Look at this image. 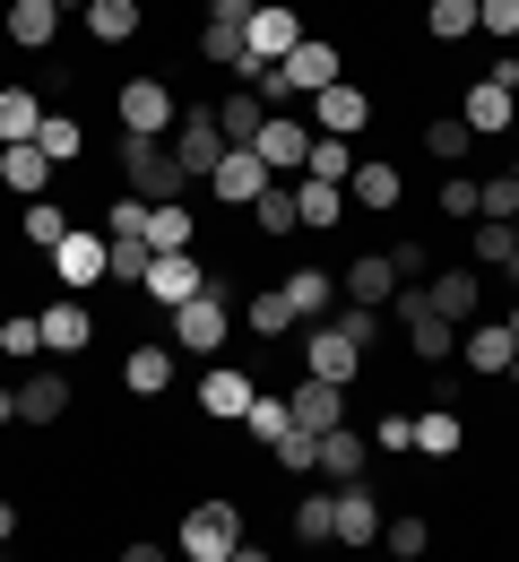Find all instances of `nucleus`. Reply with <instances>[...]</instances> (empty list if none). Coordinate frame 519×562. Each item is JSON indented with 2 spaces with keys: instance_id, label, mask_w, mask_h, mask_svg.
I'll list each match as a JSON object with an SVG mask.
<instances>
[{
  "instance_id": "nucleus-10",
  "label": "nucleus",
  "mask_w": 519,
  "mask_h": 562,
  "mask_svg": "<svg viewBox=\"0 0 519 562\" xmlns=\"http://www.w3.org/2000/svg\"><path fill=\"white\" fill-rule=\"evenodd\" d=\"M356 363H364V347H347L329 321H312V329H303V372H320V381H338V390H347V381H356Z\"/></svg>"
},
{
  "instance_id": "nucleus-27",
  "label": "nucleus",
  "mask_w": 519,
  "mask_h": 562,
  "mask_svg": "<svg viewBox=\"0 0 519 562\" xmlns=\"http://www.w3.org/2000/svg\"><path fill=\"white\" fill-rule=\"evenodd\" d=\"M286 303H295V321H329L338 278H329V269H286Z\"/></svg>"
},
{
  "instance_id": "nucleus-6",
  "label": "nucleus",
  "mask_w": 519,
  "mask_h": 562,
  "mask_svg": "<svg viewBox=\"0 0 519 562\" xmlns=\"http://www.w3.org/2000/svg\"><path fill=\"white\" fill-rule=\"evenodd\" d=\"M242 44H251V61H286L303 44V18L286 9V0H260L251 18H242Z\"/></svg>"
},
{
  "instance_id": "nucleus-54",
  "label": "nucleus",
  "mask_w": 519,
  "mask_h": 562,
  "mask_svg": "<svg viewBox=\"0 0 519 562\" xmlns=\"http://www.w3.org/2000/svg\"><path fill=\"white\" fill-rule=\"evenodd\" d=\"M390 269H398V278H433V251H425V243H398Z\"/></svg>"
},
{
  "instance_id": "nucleus-63",
  "label": "nucleus",
  "mask_w": 519,
  "mask_h": 562,
  "mask_svg": "<svg viewBox=\"0 0 519 562\" xmlns=\"http://www.w3.org/2000/svg\"><path fill=\"white\" fill-rule=\"evenodd\" d=\"M511 182H519V165H511Z\"/></svg>"
},
{
  "instance_id": "nucleus-15",
  "label": "nucleus",
  "mask_w": 519,
  "mask_h": 562,
  "mask_svg": "<svg viewBox=\"0 0 519 562\" xmlns=\"http://www.w3.org/2000/svg\"><path fill=\"white\" fill-rule=\"evenodd\" d=\"M200 285H208V269H200L191 251H156V260H148V294L165 303V312H173V303H191Z\"/></svg>"
},
{
  "instance_id": "nucleus-12",
  "label": "nucleus",
  "mask_w": 519,
  "mask_h": 562,
  "mask_svg": "<svg viewBox=\"0 0 519 562\" xmlns=\"http://www.w3.org/2000/svg\"><path fill=\"white\" fill-rule=\"evenodd\" d=\"M312 113H320V131H338V139H356V131L372 122V95L356 87V78H329V87L312 95Z\"/></svg>"
},
{
  "instance_id": "nucleus-26",
  "label": "nucleus",
  "mask_w": 519,
  "mask_h": 562,
  "mask_svg": "<svg viewBox=\"0 0 519 562\" xmlns=\"http://www.w3.org/2000/svg\"><path fill=\"white\" fill-rule=\"evenodd\" d=\"M53 35H61V0H9V44L44 53Z\"/></svg>"
},
{
  "instance_id": "nucleus-40",
  "label": "nucleus",
  "mask_w": 519,
  "mask_h": 562,
  "mask_svg": "<svg viewBox=\"0 0 519 562\" xmlns=\"http://www.w3.org/2000/svg\"><path fill=\"white\" fill-rule=\"evenodd\" d=\"M251 216H260V234H295V225H303V216H295V191H286L278 173H269V191L251 200Z\"/></svg>"
},
{
  "instance_id": "nucleus-36",
  "label": "nucleus",
  "mask_w": 519,
  "mask_h": 562,
  "mask_svg": "<svg viewBox=\"0 0 519 562\" xmlns=\"http://www.w3.org/2000/svg\"><path fill=\"white\" fill-rule=\"evenodd\" d=\"M148 251H191V209L182 200H156L148 209Z\"/></svg>"
},
{
  "instance_id": "nucleus-52",
  "label": "nucleus",
  "mask_w": 519,
  "mask_h": 562,
  "mask_svg": "<svg viewBox=\"0 0 519 562\" xmlns=\"http://www.w3.org/2000/svg\"><path fill=\"white\" fill-rule=\"evenodd\" d=\"M476 26L511 44V35H519V0H476Z\"/></svg>"
},
{
  "instance_id": "nucleus-20",
  "label": "nucleus",
  "mask_w": 519,
  "mask_h": 562,
  "mask_svg": "<svg viewBox=\"0 0 519 562\" xmlns=\"http://www.w3.org/2000/svg\"><path fill=\"white\" fill-rule=\"evenodd\" d=\"M44 173H53V156H44L35 139H0V182H9L18 200H35V191H44Z\"/></svg>"
},
{
  "instance_id": "nucleus-8",
  "label": "nucleus",
  "mask_w": 519,
  "mask_h": 562,
  "mask_svg": "<svg viewBox=\"0 0 519 562\" xmlns=\"http://www.w3.org/2000/svg\"><path fill=\"white\" fill-rule=\"evenodd\" d=\"M208 191H217L225 209H251V200L269 191V165H260V147H225L217 173H208Z\"/></svg>"
},
{
  "instance_id": "nucleus-58",
  "label": "nucleus",
  "mask_w": 519,
  "mask_h": 562,
  "mask_svg": "<svg viewBox=\"0 0 519 562\" xmlns=\"http://www.w3.org/2000/svg\"><path fill=\"white\" fill-rule=\"evenodd\" d=\"M503 381H511V390H519V355H511V363H503Z\"/></svg>"
},
{
  "instance_id": "nucleus-25",
  "label": "nucleus",
  "mask_w": 519,
  "mask_h": 562,
  "mask_svg": "<svg viewBox=\"0 0 519 562\" xmlns=\"http://www.w3.org/2000/svg\"><path fill=\"white\" fill-rule=\"evenodd\" d=\"M242 407H251V372L217 363V372L200 381V416H225V424H242Z\"/></svg>"
},
{
  "instance_id": "nucleus-31",
  "label": "nucleus",
  "mask_w": 519,
  "mask_h": 562,
  "mask_svg": "<svg viewBox=\"0 0 519 562\" xmlns=\"http://www.w3.org/2000/svg\"><path fill=\"white\" fill-rule=\"evenodd\" d=\"M122 381H131L139 398H165V390H173V355H165V347H131V363H122Z\"/></svg>"
},
{
  "instance_id": "nucleus-22",
  "label": "nucleus",
  "mask_w": 519,
  "mask_h": 562,
  "mask_svg": "<svg viewBox=\"0 0 519 562\" xmlns=\"http://www.w3.org/2000/svg\"><path fill=\"white\" fill-rule=\"evenodd\" d=\"M338 294H347V303H390V294H398V269H390V251H364V260H347Z\"/></svg>"
},
{
  "instance_id": "nucleus-51",
  "label": "nucleus",
  "mask_w": 519,
  "mask_h": 562,
  "mask_svg": "<svg viewBox=\"0 0 519 562\" xmlns=\"http://www.w3.org/2000/svg\"><path fill=\"white\" fill-rule=\"evenodd\" d=\"M372 450H390V459L416 450V416H381V424H372Z\"/></svg>"
},
{
  "instance_id": "nucleus-43",
  "label": "nucleus",
  "mask_w": 519,
  "mask_h": 562,
  "mask_svg": "<svg viewBox=\"0 0 519 562\" xmlns=\"http://www.w3.org/2000/svg\"><path fill=\"white\" fill-rule=\"evenodd\" d=\"M381 546H390V554L407 562V554H425V546H433V528H425V519L407 510V519H381Z\"/></svg>"
},
{
  "instance_id": "nucleus-2",
  "label": "nucleus",
  "mask_w": 519,
  "mask_h": 562,
  "mask_svg": "<svg viewBox=\"0 0 519 562\" xmlns=\"http://www.w3.org/2000/svg\"><path fill=\"white\" fill-rule=\"evenodd\" d=\"M225 329H234V294H225V278H208L191 303H173V347L217 355V347H225Z\"/></svg>"
},
{
  "instance_id": "nucleus-39",
  "label": "nucleus",
  "mask_w": 519,
  "mask_h": 562,
  "mask_svg": "<svg viewBox=\"0 0 519 562\" xmlns=\"http://www.w3.org/2000/svg\"><path fill=\"white\" fill-rule=\"evenodd\" d=\"M35 147H44L53 165H78V156H87V131H78L70 113H44V131H35Z\"/></svg>"
},
{
  "instance_id": "nucleus-16",
  "label": "nucleus",
  "mask_w": 519,
  "mask_h": 562,
  "mask_svg": "<svg viewBox=\"0 0 519 562\" xmlns=\"http://www.w3.org/2000/svg\"><path fill=\"white\" fill-rule=\"evenodd\" d=\"M35 321H44V355H78L87 338H95V321H87V303H78V294H61V303H44Z\"/></svg>"
},
{
  "instance_id": "nucleus-61",
  "label": "nucleus",
  "mask_w": 519,
  "mask_h": 562,
  "mask_svg": "<svg viewBox=\"0 0 519 562\" xmlns=\"http://www.w3.org/2000/svg\"><path fill=\"white\" fill-rule=\"evenodd\" d=\"M511 104H519V78H511Z\"/></svg>"
},
{
  "instance_id": "nucleus-30",
  "label": "nucleus",
  "mask_w": 519,
  "mask_h": 562,
  "mask_svg": "<svg viewBox=\"0 0 519 562\" xmlns=\"http://www.w3.org/2000/svg\"><path fill=\"white\" fill-rule=\"evenodd\" d=\"M87 35L95 44H131L139 35V0H87Z\"/></svg>"
},
{
  "instance_id": "nucleus-53",
  "label": "nucleus",
  "mask_w": 519,
  "mask_h": 562,
  "mask_svg": "<svg viewBox=\"0 0 519 562\" xmlns=\"http://www.w3.org/2000/svg\"><path fill=\"white\" fill-rule=\"evenodd\" d=\"M442 216L476 225V182H467V173H450V182H442Z\"/></svg>"
},
{
  "instance_id": "nucleus-55",
  "label": "nucleus",
  "mask_w": 519,
  "mask_h": 562,
  "mask_svg": "<svg viewBox=\"0 0 519 562\" xmlns=\"http://www.w3.org/2000/svg\"><path fill=\"white\" fill-rule=\"evenodd\" d=\"M251 9H260V0H208V18H225V26H242Z\"/></svg>"
},
{
  "instance_id": "nucleus-17",
  "label": "nucleus",
  "mask_w": 519,
  "mask_h": 562,
  "mask_svg": "<svg viewBox=\"0 0 519 562\" xmlns=\"http://www.w3.org/2000/svg\"><path fill=\"white\" fill-rule=\"evenodd\" d=\"M251 147H260V165H269V173H295L303 156H312V131H303V122H286V113H269Z\"/></svg>"
},
{
  "instance_id": "nucleus-7",
  "label": "nucleus",
  "mask_w": 519,
  "mask_h": 562,
  "mask_svg": "<svg viewBox=\"0 0 519 562\" xmlns=\"http://www.w3.org/2000/svg\"><path fill=\"white\" fill-rule=\"evenodd\" d=\"M53 269H61V285H70V294H87V285H104V269H113V243L70 225V234L53 243Z\"/></svg>"
},
{
  "instance_id": "nucleus-47",
  "label": "nucleus",
  "mask_w": 519,
  "mask_h": 562,
  "mask_svg": "<svg viewBox=\"0 0 519 562\" xmlns=\"http://www.w3.org/2000/svg\"><path fill=\"white\" fill-rule=\"evenodd\" d=\"M61 234H70V209H53V200H35V209H26V243H44V251H53Z\"/></svg>"
},
{
  "instance_id": "nucleus-5",
  "label": "nucleus",
  "mask_w": 519,
  "mask_h": 562,
  "mask_svg": "<svg viewBox=\"0 0 519 562\" xmlns=\"http://www.w3.org/2000/svg\"><path fill=\"white\" fill-rule=\"evenodd\" d=\"M398 321H407V347L425 355V363H450V355H459V321H442V312L425 303V285H398Z\"/></svg>"
},
{
  "instance_id": "nucleus-1",
  "label": "nucleus",
  "mask_w": 519,
  "mask_h": 562,
  "mask_svg": "<svg viewBox=\"0 0 519 562\" xmlns=\"http://www.w3.org/2000/svg\"><path fill=\"white\" fill-rule=\"evenodd\" d=\"M122 173H131V191L139 200H182L191 191V173H182V156H173V139H122Z\"/></svg>"
},
{
  "instance_id": "nucleus-60",
  "label": "nucleus",
  "mask_w": 519,
  "mask_h": 562,
  "mask_svg": "<svg viewBox=\"0 0 519 562\" xmlns=\"http://www.w3.org/2000/svg\"><path fill=\"white\" fill-rule=\"evenodd\" d=\"M61 9H87V0H61Z\"/></svg>"
},
{
  "instance_id": "nucleus-9",
  "label": "nucleus",
  "mask_w": 519,
  "mask_h": 562,
  "mask_svg": "<svg viewBox=\"0 0 519 562\" xmlns=\"http://www.w3.org/2000/svg\"><path fill=\"white\" fill-rule=\"evenodd\" d=\"M122 131H139V139H165V131H173V87H165V78H131V87H122Z\"/></svg>"
},
{
  "instance_id": "nucleus-32",
  "label": "nucleus",
  "mask_w": 519,
  "mask_h": 562,
  "mask_svg": "<svg viewBox=\"0 0 519 562\" xmlns=\"http://www.w3.org/2000/svg\"><path fill=\"white\" fill-rule=\"evenodd\" d=\"M295 537L303 546H338V493H303L295 502Z\"/></svg>"
},
{
  "instance_id": "nucleus-56",
  "label": "nucleus",
  "mask_w": 519,
  "mask_h": 562,
  "mask_svg": "<svg viewBox=\"0 0 519 562\" xmlns=\"http://www.w3.org/2000/svg\"><path fill=\"white\" fill-rule=\"evenodd\" d=\"M9 537H18V502H0V546H9Z\"/></svg>"
},
{
  "instance_id": "nucleus-46",
  "label": "nucleus",
  "mask_w": 519,
  "mask_h": 562,
  "mask_svg": "<svg viewBox=\"0 0 519 562\" xmlns=\"http://www.w3.org/2000/svg\"><path fill=\"white\" fill-rule=\"evenodd\" d=\"M425 26H433L442 44H459V35L476 26V0H433V9H425Z\"/></svg>"
},
{
  "instance_id": "nucleus-19",
  "label": "nucleus",
  "mask_w": 519,
  "mask_h": 562,
  "mask_svg": "<svg viewBox=\"0 0 519 562\" xmlns=\"http://www.w3.org/2000/svg\"><path fill=\"white\" fill-rule=\"evenodd\" d=\"M364 459H372V432H356V424H329L320 432V476H364Z\"/></svg>"
},
{
  "instance_id": "nucleus-59",
  "label": "nucleus",
  "mask_w": 519,
  "mask_h": 562,
  "mask_svg": "<svg viewBox=\"0 0 519 562\" xmlns=\"http://www.w3.org/2000/svg\"><path fill=\"white\" fill-rule=\"evenodd\" d=\"M511 338H519V303H511Z\"/></svg>"
},
{
  "instance_id": "nucleus-23",
  "label": "nucleus",
  "mask_w": 519,
  "mask_h": 562,
  "mask_svg": "<svg viewBox=\"0 0 519 562\" xmlns=\"http://www.w3.org/2000/svg\"><path fill=\"white\" fill-rule=\"evenodd\" d=\"M347 191H356V209H398V165L390 156H356V173H347Z\"/></svg>"
},
{
  "instance_id": "nucleus-3",
  "label": "nucleus",
  "mask_w": 519,
  "mask_h": 562,
  "mask_svg": "<svg viewBox=\"0 0 519 562\" xmlns=\"http://www.w3.org/2000/svg\"><path fill=\"white\" fill-rule=\"evenodd\" d=\"M182 554L191 562H242V510L234 502H191L182 510Z\"/></svg>"
},
{
  "instance_id": "nucleus-44",
  "label": "nucleus",
  "mask_w": 519,
  "mask_h": 562,
  "mask_svg": "<svg viewBox=\"0 0 519 562\" xmlns=\"http://www.w3.org/2000/svg\"><path fill=\"white\" fill-rule=\"evenodd\" d=\"M425 147H433V156H442V165H459V156H467V147H476V131H467V122H459V113H442V122H433V131H425Z\"/></svg>"
},
{
  "instance_id": "nucleus-50",
  "label": "nucleus",
  "mask_w": 519,
  "mask_h": 562,
  "mask_svg": "<svg viewBox=\"0 0 519 562\" xmlns=\"http://www.w3.org/2000/svg\"><path fill=\"white\" fill-rule=\"evenodd\" d=\"M476 216H519V182H511V173L476 182Z\"/></svg>"
},
{
  "instance_id": "nucleus-42",
  "label": "nucleus",
  "mask_w": 519,
  "mask_h": 562,
  "mask_svg": "<svg viewBox=\"0 0 519 562\" xmlns=\"http://www.w3.org/2000/svg\"><path fill=\"white\" fill-rule=\"evenodd\" d=\"M200 53H208V61H225V70H242V61H251L242 26H225V18H208V26H200Z\"/></svg>"
},
{
  "instance_id": "nucleus-45",
  "label": "nucleus",
  "mask_w": 519,
  "mask_h": 562,
  "mask_svg": "<svg viewBox=\"0 0 519 562\" xmlns=\"http://www.w3.org/2000/svg\"><path fill=\"white\" fill-rule=\"evenodd\" d=\"M329 329H338L347 347H372V338H381V303H347V312H338Z\"/></svg>"
},
{
  "instance_id": "nucleus-62",
  "label": "nucleus",
  "mask_w": 519,
  "mask_h": 562,
  "mask_svg": "<svg viewBox=\"0 0 519 562\" xmlns=\"http://www.w3.org/2000/svg\"><path fill=\"white\" fill-rule=\"evenodd\" d=\"M511 234H519V216H511Z\"/></svg>"
},
{
  "instance_id": "nucleus-18",
  "label": "nucleus",
  "mask_w": 519,
  "mask_h": 562,
  "mask_svg": "<svg viewBox=\"0 0 519 562\" xmlns=\"http://www.w3.org/2000/svg\"><path fill=\"white\" fill-rule=\"evenodd\" d=\"M278 70H286V87H303V95H320V87L338 78V44H320V35H303V44L286 53V61H278Z\"/></svg>"
},
{
  "instance_id": "nucleus-28",
  "label": "nucleus",
  "mask_w": 519,
  "mask_h": 562,
  "mask_svg": "<svg viewBox=\"0 0 519 562\" xmlns=\"http://www.w3.org/2000/svg\"><path fill=\"white\" fill-rule=\"evenodd\" d=\"M476 285H485V278H467V269H442V278L425 285V303H433L442 321H459V329H467V321H476Z\"/></svg>"
},
{
  "instance_id": "nucleus-37",
  "label": "nucleus",
  "mask_w": 519,
  "mask_h": 562,
  "mask_svg": "<svg viewBox=\"0 0 519 562\" xmlns=\"http://www.w3.org/2000/svg\"><path fill=\"white\" fill-rule=\"evenodd\" d=\"M459 441H467V424L450 416V407H433V416H416V450H425V459H459Z\"/></svg>"
},
{
  "instance_id": "nucleus-33",
  "label": "nucleus",
  "mask_w": 519,
  "mask_h": 562,
  "mask_svg": "<svg viewBox=\"0 0 519 562\" xmlns=\"http://www.w3.org/2000/svg\"><path fill=\"white\" fill-rule=\"evenodd\" d=\"M303 173H320V182H347V173H356V139H338V131H312Z\"/></svg>"
},
{
  "instance_id": "nucleus-21",
  "label": "nucleus",
  "mask_w": 519,
  "mask_h": 562,
  "mask_svg": "<svg viewBox=\"0 0 519 562\" xmlns=\"http://www.w3.org/2000/svg\"><path fill=\"white\" fill-rule=\"evenodd\" d=\"M53 416H70V381L61 372H26L18 381V424H53Z\"/></svg>"
},
{
  "instance_id": "nucleus-49",
  "label": "nucleus",
  "mask_w": 519,
  "mask_h": 562,
  "mask_svg": "<svg viewBox=\"0 0 519 562\" xmlns=\"http://www.w3.org/2000/svg\"><path fill=\"white\" fill-rule=\"evenodd\" d=\"M242 424H251V432H260V441H278V432H286V398H260V390H251V407H242Z\"/></svg>"
},
{
  "instance_id": "nucleus-11",
  "label": "nucleus",
  "mask_w": 519,
  "mask_h": 562,
  "mask_svg": "<svg viewBox=\"0 0 519 562\" xmlns=\"http://www.w3.org/2000/svg\"><path fill=\"white\" fill-rule=\"evenodd\" d=\"M338 546H381V493L364 476L338 485Z\"/></svg>"
},
{
  "instance_id": "nucleus-57",
  "label": "nucleus",
  "mask_w": 519,
  "mask_h": 562,
  "mask_svg": "<svg viewBox=\"0 0 519 562\" xmlns=\"http://www.w3.org/2000/svg\"><path fill=\"white\" fill-rule=\"evenodd\" d=\"M0 424H18V390H0Z\"/></svg>"
},
{
  "instance_id": "nucleus-13",
  "label": "nucleus",
  "mask_w": 519,
  "mask_h": 562,
  "mask_svg": "<svg viewBox=\"0 0 519 562\" xmlns=\"http://www.w3.org/2000/svg\"><path fill=\"white\" fill-rule=\"evenodd\" d=\"M286 416H295L303 432H329V424H347V390L320 381V372H303V390L286 398Z\"/></svg>"
},
{
  "instance_id": "nucleus-41",
  "label": "nucleus",
  "mask_w": 519,
  "mask_h": 562,
  "mask_svg": "<svg viewBox=\"0 0 519 562\" xmlns=\"http://www.w3.org/2000/svg\"><path fill=\"white\" fill-rule=\"evenodd\" d=\"M251 329H260V338H286V329H295V303H286V285H260V294H251Z\"/></svg>"
},
{
  "instance_id": "nucleus-38",
  "label": "nucleus",
  "mask_w": 519,
  "mask_h": 562,
  "mask_svg": "<svg viewBox=\"0 0 519 562\" xmlns=\"http://www.w3.org/2000/svg\"><path fill=\"white\" fill-rule=\"evenodd\" d=\"M217 122H225V139H234V147H251V139H260V122H269V113H260V87L225 95V104H217Z\"/></svg>"
},
{
  "instance_id": "nucleus-14",
  "label": "nucleus",
  "mask_w": 519,
  "mask_h": 562,
  "mask_svg": "<svg viewBox=\"0 0 519 562\" xmlns=\"http://www.w3.org/2000/svg\"><path fill=\"white\" fill-rule=\"evenodd\" d=\"M459 122H467L476 139L511 131V122H519V104H511V78H476V87H467V113H459Z\"/></svg>"
},
{
  "instance_id": "nucleus-4",
  "label": "nucleus",
  "mask_w": 519,
  "mask_h": 562,
  "mask_svg": "<svg viewBox=\"0 0 519 562\" xmlns=\"http://www.w3.org/2000/svg\"><path fill=\"white\" fill-rule=\"evenodd\" d=\"M165 139H173V156H182V173H191V182H208V173H217V156L234 147V139H225V122L208 113V104H191V113H182Z\"/></svg>"
},
{
  "instance_id": "nucleus-35",
  "label": "nucleus",
  "mask_w": 519,
  "mask_h": 562,
  "mask_svg": "<svg viewBox=\"0 0 519 562\" xmlns=\"http://www.w3.org/2000/svg\"><path fill=\"white\" fill-rule=\"evenodd\" d=\"M295 216L303 225H338V216H347V182H320V173H312L295 191Z\"/></svg>"
},
{
  "instance_id": "nucleus-24",
  "label": "nucleus",
  "mask_w": 519,
  "mask_h": 562,
  "mask_svg": "<svg viewBox=\"0 0 519 562\" xmlns=\"http://www.w3.org/2000/svg\"><path fill=\"white\" fill-rule=\"evenodd\" d=\"M459 347H467V372H503V363L519 355V338H511V321H467Z\"/></svg>"
},
{
  "instance_id": "nucleus-48",
  "label": "nucleus",
  "mask_w": 519,
  "mask_h": 562,
  "mask_svg": "<svg viewBox=\"0 0 519 562\" xmlns=\"http://www.w3.org/2000/svg\"><path fill=\"white\" fill-rule=\"evenodd\" d=\"M0 355H44V321H35V312L0 321Z\"/></svg>"
},
{
  "instance_id": "nucleus-29",
  "label": "nucleus",
  "mask_w": 519,
  "mask_h": 562,
  "mask_svg": "<svg viewBox=\"0 0 519 562\" xmlns=\"http://www.w3.org/2000/svg\"><path fill=\"white\" fill-rule=\"evenodd\" d=\"M44 113H53V104H44L35 87H0V139H35Z\"/></svg>"
},
{
  "instance_id": "nucleus-34",
  "label": "nucleus",
  "mask_w": 519,
  "mask_h": 562,
  "mask_svg": "<svg viewBox=\"0 0 519 562\" xmlns=\"http://www.w3.org/2000/svg\"><path fill=\"white\" fill-rule=\"evenodd\" d=\"M269 459H278L286 476H320V432H303V424H286V432L269 441Z\"/></svg>"
}]
</instances>
